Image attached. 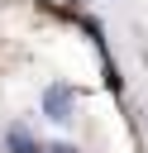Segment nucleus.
Segmentation results:
<instances>
[{
	"label": "nucleus",
	"mask_w": 148,
	"mask_h": 153,
	"mask_svg": "<svg viewBox=\"0 0 148 153\" xmlns=\"http://www.w3.org/2000/svg\"><path fill=\"white\" fill-rule=\"evenodd\" d=\"M48 110H53V120H67V96L62 91H48Z\"/></svg>",
	"instance_id": "obj_1"
},
{
	"label": "nucleus",
	"mask_w": 148,
	"mask_h": 153,
	"mask_svg": "<svg viewBox=\"0 0 148 153\" xmlns=\"http://www.w3.org/2000/svg\"><path fill=\"white\" fill-rule=\"evenodd\" d=\"M53 153H72V148H67V143H57V148H53Z\"/></svg>",
	"instance_id": "obj_3"
},
{
	"label": "nucleus",
	"mask_w": 148,
	"mask_h": 153,
	"mask_svg": "<svg viewBox=\"0 0 148 153\" xmlns=\"http://www.w3.org/2000/svg\"><path fill=\"white\" fill-rule=\"evenodd\" d=\"M10 148H14V153H38V148H33V143H29L19 129H10Z\"/></svg>",
	"instance_id": "obj_2"
}]
</instances>
